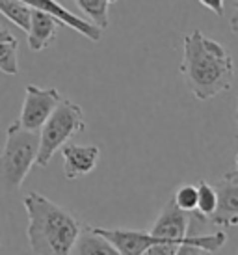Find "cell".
Returning a JSON list of instances; mask_svg holds the SVG:
<instances>
[{
	"mask_svg": "<svg viewBox=\"0 0 238 255\" xmlns=\"http://www.w3.org/2000/svg\"><path fill=\"white\" fill-rule=\"evenodd\" d=\"M184 54L179 65L190 93L199 101L229 92L235 82V62L222 43L194 30L182 39Z\"/></svg>",
	"mask_w": 238,
	"mask_h": 255,
	"instance_id": "6da1fadb",
	"label": "cell"
},
{
	"mask_svg": "<svg viewBox=\"0 0 238 255\" xmlns=\"http://www.w3.org/2000/svg\"><path fill=\"white\" fill-rule=\"evenodd\" d=\"M22 203L28 216L30 252L35 255L71 254L82 222L39 192H30Z\"/></svg>",
	"mask_w": 238,
	"mask_h": 255,
	"instance_id": "7a4b0ae2",
	"label": "cell"
},
{
	"mask_svg": "<svg viewBox=\"0 0 238 255\" xmlns=\"http://www.w3.org/2000/svg\"><path fill=\"white\" fill-rule=\"evenodd\" d=\"M39 147V130H26L17 121L6 130V143L0 153V198L22 186L35 164Z\"/></svg>",
	"mask_w": 238,
	"mask_h": 255,
	"instance_id": "3957f363",
	"label": "cell"
},
{
	"mask_svg": "<svg viewBox=\"0 0 238 255\" xmlns=\"http://www.w3.org/2000/svg\"><path fill=\"white\" fill-rule=\"evenodd\" d=\"M84 128L86 121L82 108L69 99H60L56 108L39 128V147L35 164L39 168H47L58 149Z\"/></svg>",
	"mask_w": 238,
	"mask_h": 255,
	"instance_id": "277c9868",
	"label": "cell"
},
{
	"mask_svg": "<svg viewBox=\"0 0 238 255\" xmlns=\"http://www.w3.org/2000/svg\"><path fill=\"white\" fill-rule=\"evenodd\" d=\"M60 99L62 95L56 88H39L35 84H28L17 123L26 130H39Z\"/></svg>",
	"mask_w": 238,
	"mask_h": 255,
	"instance_id": "5b68a950",
	"label": "cell"
},
{
	"mask_svg": "<svg viewBox=\"0 0 238 255\" xmlns=\"http://www.w3.org/2000/svg\"><path fill=\"white\" fill-rule=\"evenodd\" d=\"M216 209L209 222L216 227H235L238 224V170L233 166L214 183Z\"/></svg>",
	"mask_w": 238,
	"mask_h": 255,
	"instance_id": "8992f818",
	"label": "cell"
},
{
	"mask_svg": "<svg viewBox=\"0 0 238 255\" xmlns=\"http://www.w3.org/2000/svg\"><path fill=\"white\" fill-rule=\"evenodd\" d=\"M190 227V213L182 211L175 205L173 198L169 199L166 207L160 211L158 218L153 222V226L149 227V235H153L156 239H162L166 244L175 246L177 252L184 242V237L188 235Z\"/></svg>",
	"mask_w": 238,
	"mask_h": 255,
	"instance_id": "52a82bcc",
	"label": "cell"
},
{
	"mask_svg": "<svg viewBox=\"0 0 238 255\" xmlns=\"http://www.w3.org/2000/svg\"><path fill=\"white\" fill-rule=\"evenodd\" d=\"M91 227H93L95 233H99L103 239L110 242L116 248V252L121 255H143L147 254V250L151 246H154V244H166L162 239H156L153 235H149L147 231H138V229H106V227L97 226Z\"/></svg>",
	"mask_w": 238,
	"mask_h": 255,
	"instance_id": "ba28073f",
	"label": "cell"
},
{
	"mask_svg": "<svg viewBox=\"0 0 238 255\" xmlns=\"http://www.w3.org/2000/svg\"><path fill=\"white\" fill-rule=\"evenodd\" d=\"M63 156V175L67 181H75L91 173L97 168L101 158L99 145H80L75 142H65L58 149Z\"/></svg>",
	"mask_w": 238,
	"mask_h": 255,
	"instance_id": "9c48e42d",
	"label": "cell"
},
{
	"mask_svg": "<svg viewBox=\"0 0 238 255\" xmlns=\"http://www.w3.org/2000/svg\"><path fill=\"white\" fill-rule=\"evenodd\" d=\"M21 2H24L32 9H39V11H45V13L56 17L62 24L78 32L80 36L88 37L90 41H101V37H103V30L97 28L91 21H86L82 17L71 13L69 9L62 6L58 0H21Z\"/></svg>",
	"mask_w": 238,
	"mask_h": 255,
	"instance_id": "30bf717a",
	"label": "cell"
},
{
	"mask_svg": "<svg viewBox=\"0 0 238 255\" xmlns=\"http://www.w3.org/2000/svg\"><path fill=\"white\" fill-rule=\"evenodd\" d=\"M62 22L56 17L39 11V9H32L30 13V28H28V47L34 52L50 47L58 36V28Z\"/></svg>",
	"mask_w": 238,
	"mask_h": 255,
	"instance_id": "8fae6325",
	"label": "cell"
},
{
	"mask_svg": "<svg viewBox=\"0 0 238 255\" xmlns=\"http://www.w3.org/2000/svg\"><path fill=\"white\" fill-rule=\"evenodd\" d=\"M71 254L77 255H118L116 248H114L110 242L103 239L99 233L93 231L91 226H86L82 224L80 231H78V237L73 248H71Z\"/></svg>",
	"mask_w": 238,
	"mask_h": 255,
	"instance_id": "7c38bea8",
	"label": "cell"
},
{
	"mask_svg": "<svg viewBox=\"0 0 238 255\" xmlns=\"http://www.w3.org/2000/svg\"><path fill=\"white\" fill-rule=\"evenodd\" d=\"M19 41L15 39L11 32L4 30V34L0 36V71L9 75V77H17L19 75Z\"/></svg>",
	"mask_w": 238,
	"mask_h": 255,
	"instance_id": "4fadbf2b",
	"label": "cell"
},
{
	"mask_svg": "<svg viewBox=\"0 0 238 255\" xmlns=\"http://www.w3.org/2000/svg\"><path fill=\"white\" fill-rule=\"evenodd\" d=\"M0 13L9 22H13L17 28H21L22 32H28L32 7H28L24 2H21V0H0Z\"/></svg>",
	"mask_w": 238,
	"mask_h": 255,
	"instance_id": "5bb4252c",
	"label": "cell"
},
{
	"mask_svg": "<svg viewBox=\"0 0 238 255\" xmlns=\"http://www.w3.org/2000/svg\"><path fill=\"white\" fill-rule=\"evenodd\" d=\"M77 6L91 19V22L105 32L108 28V7L118 0H75Z\"/></svg>",
	"mask_w": 238,
	"mask_h": 255,
	"instance_id": "9a60e30c",
	"label": "cell"
},
{
	"mask_svg": "<svg viewBox=\"0 0 238 255\" xmlns=\"http://www.w3.org/2000/svg\"><path fill=\"white\" fill-rule=\"evenodd\" d=\"M197 203H196V213L199 216H203L207 218L209 222V216L214 213V209H216V188H214V184L207 183L205 179H199V183H197Z\"/></svg>",
	"mask_w": 238,
	"mask_h": 255,
	"instance_id": "2e32d148",
	"label": "cell"
},
{
	"mask_svg": "<svg viewBox=\"0 0 238 255\" xmlns=\"http://www.w3.org/2000/svg\"><path fill=\"white\" fill-rule=\"evenodd\" d=\"M173 201L175 205L186 213H194L197 203V188L194 184H182L173 194Z\"/></svg>",
	"mask_w": 238,
	"mask_h": 255,
	"instance_id": "e0dca14e",
	"label": "cell"
},
{
	"mask_svg": "<svg viewBox=\"0 0 238 255\" xmlns=\"http://www.w3.org/2000/svg\"><path fill=\"white\" fill-rule=\"evenodd\" d=\"M225 13L224 17H227L229 21V28L233 34L238 32V0H224Z\"/></svg>",
	"mask_w": 238,
	"mask_h": 255,
	"instance_id": "ac0fdd59",
	"label": "cell"
},
{
	"mask_svg": "<svg viewBox=\"0 0 238 255\" xmlns=\"http://www.w3.org/2000/svg\"><path fill=\"white\" fill-rule=\"evenodd\" d=\"M201 6H205L207 9L214 11L218 17H224L225 13V7H224V0H197Z\"/></svg>",
	"mask_w": 238,
	"mask_h": 255,
	"instance_id": "d6986e66",
	"label": "cell"
},
{
	"mask_svg": "<svg viewBox=\"0 0 238 255\" xmlns=\"http://www.w3.org/2000/svg\"><path fill=\"white\" fill-rule=\"evenodd\" d=\"M2 34H4V28H2V30H0V36H2Z\"/></svg>",
	"mask_w": 238,
	"mask_h": 255,
	"instance_id": "ffe728a7",
	"label": "cell"
},
{
	"mask_svg": "<svg viewBox=\"0 0 238 255\" xmlns=\"http://www.w3.org/2000/svg\"><path fill=\"white\" fill-rule=\"evenodd\" d=\"M0 30H2V26H0Z\"/></svg>",
	"mask_w": 238,
	"mask_h": 255,
	"instance_id": "44dd1931",
	"label": "cell"
}]
</instances>
